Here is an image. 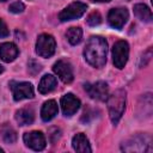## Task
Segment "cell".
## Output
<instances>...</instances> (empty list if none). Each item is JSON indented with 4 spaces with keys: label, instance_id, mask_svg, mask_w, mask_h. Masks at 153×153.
Here are the masks:
<instances>
[{
    "label": "cell",
    "instance_id": "f546056e",
    "mask_svg": "<svg viewBox=\"0 0 153 153\" xmlns=\"http://www.w3.org/2000/svg\"><path fill=\"white\" fill-rule=\"evenodd\" d=\"M0 1H6V0H0Z\"/></svg>",
    "mask_w": 153,
    "mask_h": 153
},
{
    "label": "cell",
    "instance_id": "52a82bcc",
    "mask_svg": "<svg viewBox=\"0 0 153 153\" xmlns=\"http://www.w3.org/2000/svg\"><path fill=\"white\" fill-rule=\"evenodd\" d=\"M13 98L14 100H22V99H27L33 97V87L30 82H18V81H11L10 82Z\"/></svg>",
    "mask_w": 153,
    "mask_h": 153
},
{
    "label": "cell",
    "instance_id": "4fadbf2b",
    "mask_svg": "<svg viewBox=\"0 0 153 153\" xmlns=\"http://www.w3.org/2000/svg\"><path fill=\"white\" fill-rule=\"evenodd\" d=\"M18 48L12 42H6L0 44V57L5 62H12L18 56Z\"/></svg>",
    "mask_w": 153,
    "mask_h": 153
},
{
    "label": "cell",
    "instance_id": "5b68a950",
    "mask_svg": "<svg viewBox=\"0 0 153 153\" xmlns=\"http://www.w3.org/2000/svg\"><path fill=\"white\" fill-rule=\"evenodd\" d=\"M129 55V45L126 41H117L114 44L112 48V57H114V65L117 68H123L128 61Z\"/></svg>",
    "mask_w": 153,
    "mask_h": 153
},
{
    "label": "cell",
    "instance_id": "30bf717a",
    "mask_svg": "<svg viewBox=\"0 0 153 153\" xmlns=\"http://www.w3.org/2000/svg\"><path fill=\"white\" fill-rule=\"evenodd\" d=\"M53 71L56 73V75L66 84H69L73 81V68L71 66V63L66 60H59L57 62L54 63L53 66Z\"/></svg>",
    "mask_w": 153,
    "mask_h": 153
},
{
    "label": "cell",
    "instance_id": "484cf974",
    "mask_svg": "<svg viewBox=\"0 0 153 153\" xmlns=\"http://www.w3.org/2000/svg\"><path fill=\"white\" fill-rule=\"evenodd\" d=\"M8 33H10V31H8V29H7L6 23H5L2 19H0V38L7 37Z\"/></svg>",
    "mask_w": 153,
    "mask_h": 153
},
{
    "label": "cell",
    "instance_id": "44dd1931",
    "mask_svg": "<svg viewBox=\"0 0 153 153\" xmlns=\"http://www.w3.org/2000/svg\"><path fill=\"white\" fill-rule=\"evenodd\" d=\"M86 20H87V24H88V25H91V26H97V25H99V24L102 23V16H100L99 12L94 11V12L90 13V16L87 17Z\"/></svg>",
    "mask_w": 153,
    "mask_h": 153
},
{
    "label": "cell",
    "instance_id": "7c38bea8",
    "mask_svg": "<svg viewBox=\"0 0 153 153\" xmlns=\"http://www.w3.org/2000/svg\"><path fill=\"white\" fill-rule=\"evenodd\" d=\"M61 108L65 116L74 115L80 108V100L72 93H67L61 98Z\"/></svg>",
    "mask_w": 153,
    "mask_h": 153
},
{
    "label": "cell",
    "instance_id": "6da1fadb",
    "mask_svg": "<svg viewBox=\"0 0 153 153\" xmlns=\"http://www.w3.org/2000/svg\"><path fill=\"white\" fill-rule=\"evenodd\" d=\"M106 53H108V43L100 36H92L84 49V56L86 61L96 67L100 68L106 62Z\"/></svg>",
    "mask_w": 153,
    "mask_h": 153
},
{
    "label": "cell",
    "instance_id": "2e32d148",
    "mask_svg": "<svg viewBox=\"0 0 153 153\" xmlns=\"http://www.w3.org/2000/svg\"><path fill=\"white\" fill-rule=\"evenodd\" d=\"M16 120L19 126H29L35 120V112L31 108H23L16 112Z\"/></svg>",
    "mask_w": 153,
    "mask_h": 153
},
{
    "label": "cell",
    "instance_id": "8992f818",
    "mask_svg": "<svg viewBox=\"0 0 153 153\" xmlns=\"http://www.w3.org/2000/svg\"><path fill=\"white\" fill-rule=\"evenodd\" d=\"M86 4L76 1V2H72L69 6H67L65 10H62L59 13V19L61 22H68V20H73L76 18H80L85 12H86Z\"/></svg>",
    "mask_w": 153,
    "mask_h": 153
},
{
    "label": "cell",
    "instance_id": "9c48e42d",
    "mask_svg": "<svg viewBox=\"0 0 153 153\" xmlns=\"http://www.w3.org/2000/svg\"><path fill=\"white\" fill-rule=\"evenodd\" d=\"M23 140L25 142V145L33 149V151H42L45 148V137L43 135L42 131H30V133H25L23 136Z\"/></svg>",
    "mask_w": 153,
    "mask_h": 153
},
{
    "label": "cell",
    "instance_id": "d6986e66",
    "mask_svg": "<svg viewBox=\"0 0 153 153\" xmlns=\"http://www.w3.org/2000/svg\"><path fill=\"white\" fill-rule=\"evenodd\" d=\"M66 37L72 45H75L78 43H80V41L82 38V30L79 26H72L67 30Z\"/></svg>",
    "mask_w": 153,
    "mask_h": 153
},
{
    "label": "cell",
    "instance_id": "9a60e30c",
    "mask_svg": "<svg viewBox=\"0 0 153 153\" xmlns=\"http://www.w3.org/2000/svg\"><path fill=\"white\" fill-rule=\"evenodd\" d=\"M56 85H57L56 78L51 74H45L38 84V91L42 94H47V93L51 92L56 87Z\"/></svg>",
    "mask_w": 153,
    "mask_h": 153
},
{
    "label": "cell",
    "instance_id": "603a6c76",
    "mask_svg": "<svg viewBox=\"0 0 153 153\" xmlns=\"http://www.w3.org/2000/svg\"><path fill=\"white\" fill-rule=\"evenodd\" d=\"M24 8H25V6H24V4L20 2V1H16V2L11 4L10 7H8L10 12H12V13H20V12L24 11Z\"/></svg>",
    "mask_w": 153,
    "mask_h": 153
},
{
    "label": "cell",
    "instance_id": "ac0fdd59",
    "mask_svg": "<svg viewBox=\"0 0 153 153\" xmlns=\"http://www.w3.org/2000/svg\"><path fill=\"white\" fill-rule=\"evenodd\" d=\"M134 13L139 19L146 23L152 22V12L145 4H136L134 6Z\"/></svg>",
    "mask_w": 153,
    "mask_h": 153
},
{
    "label": "cell",
    "instance_id": "ba28073f",
    "mask_svg": "<svg viewBox=\"0 0 153 153\" xmlns=\"http://www.w3.org/2000/svg\"><path fill=\"white\" fill-rule=\"evenodd\" d=\"M85 90L92 99L105 100L108 98L109 87L105 81H97L93 84H85Z\"/></svg>",
    "mask_w": 153,
    "mask_h": 153
},
{
    "label": "cell",
    "instance_id": "e0dca14e",
    "mask_svg": "<svg viewBox=\"0 0 153 153\" xmlns=\"http://www.w3.org/2000/svg\"><path fill=\"white\" fill-rule=\"evenodd\" d=\"M72 146L76 152H81V153H86V152H91V147L88 143L87 137L82 134V133H78L73 140H72Z\"/></svg>",
    "mask_w": 153,
    "mask_h": 153
},
{
    "label": "cell",
    "instance_id": "f1b7e54d",
    "mask_svg": "<svg viewBox=\"0 0 153 153\" xmlns=\"http://www.w3.org/2000/svg\"><path fill=\"white\" fill-rule=\"evenodd\" d=\"M2 152H4V149H2V148H0V153H2Z\"/></svg>",
    "mask_w": 153,
    "mask_h": 153
},
{
    "label": "cell",
    "instance_id": "83f0119b",
    "mask_svg": "<svg viewBox=\"0 0 153 153\" xmlns=\"http://www.w3.org/2000/svg\"><path fill=\"white\" fill-rule=\"evenodd\" d=\"M2 71H4V68H2L1 66H0V73H2Z\"/></svg>",
    "mask_w": 153,
    "mask_h": 153
},
{
    "label": "cell",
    "instance_id": "cb8c5ba5",
    "mask_svg": "<svg viewBox=\"0 0 153 153\" xmlns=\"http://www.w3.org/2000/svg\"><path fill=\"white\" fill-rule=\"evenodd\" d=\"M151 59H152V48H148V49L142 54V57H141V61H140V67L147 66V63L151 61Z\"/></svg>",
    "mask_w": 153,
    "mask_h": 153
},
{
    "label": "cell",
    "instance_id": "7a4b0ae2",
    "mask_svg": "<svg viewBox=\"0 0 153 153\" xmlns=\"http://www.w3.org/2000/svg\"><path fill=\"white\" fill-rule=\"evenodd\" d=\"M108 110L112 123H117L126 109V91L120 88L108 96Z\"/></svg>",
    "mask_w": 153,
    "mask_h": 153
},
{
    "label": "cell",
    "instance_id": "3957f363",
    "mask_svg": "<svg viewBox=\"0 0 153 153\" xmlns=\"http://www.w3.org/2000/svg\"><path fill=\"white\" fill-rule=\"evenodd\" d=\"M124 152H149L152 149V140L148 135H135L122 143Z\"/></svg>",
    "mask_w": 153,
    "mask_h": 153
},
{
    "label": "cell",
    "instance_id": "7402d4cb",
    "mask_svg": "<svg viewBox=\"0 0 153 153\" xmlns=\"http://www.w3.org/2000/svg\"><path fill=\"white\" fill-rule=\"evenodd\" d=\"M27 67H29V73L32 74V75H36V74L42 69L41 65H39L37 61H35V60H30Z\"/></svg>",
    "mask_w": 153,
    "mask_h": 153
},
{
    "label": "cell",
    "instance_id": "8fae6325",
    "mask_svg": "<svg viewBox=\"0 0 153 153\" xmlns=\"http://www.w3.org/2000/svg\"><path fill=\"white\" fill-rule=\"evenodd\" d=\"M128 17H129V13H128L127 8H123V7L112 8V10H110V12L108 14V22L112 27L120 30L126 24Z\"/></svg>",
    "mask_w": 153,
    "mask_h": 153
},
{
    "label": "cell",
    "instance_id": "4316f807",
    "mask_svg": "<svg viewBox=\"0 0 153 153\" xmlns=\"http://www.w3.org/2000/svg\"><path fill=\"white\" fill-rule=\"evenodd\" d=\"M94 2H108V1H111V0H92Z\"/></svg>",
    "mask_w": 153,
    "mask_h": 153
},
{
    "label": "cell",
    "instance_id": "ffe728a7",
    "mask_svg": "<svg viewBox=\"0 0 153 153\" xmlns=\"http://www.w3.org/2000/svg\"><path fill=\"white\" fill-rule=\"evenodd\" d=\"M1 133H2V139H4V141L6 143H13V142H16V140H17V133H16V130L11 126H7V124L4 126Z\"/></svg>",
    "mask_w": 153,
    "mask_h": 153
},
{
    "label": "cell",
    "instance_id": "277c9868",
    "mask_svg": "<svg viewBox=\"0 0 153 153\" xmlns=\"http://www.w3.org/2000/svg\"><path fill=\"white\" fill-rule=\"evenodd\" d=\"M56 48L55 39L49 33H42L38 36L36 42V51L42 57H50L54 55Z\"/></svg>",
    "mask_w": 153,
    "mask_h": 153
},
{
    "label": "cell",
    "instance_id": "5bb4252c",
    "mask_svg": "<svg viewBox=\"0 0 153 153\" xmlns=\"http://www.w3.org/2000/svg\"><path fill=\"white\" fill-rule=\"evenodd\" d=\"M57 111H59V108H57V103L54 100V99H50V100H47L42 109H41V117L44 122H48L50 120H53L56 115H57Z\"/></svg>",
    "mask_w": 153,
    "mask_h": 153
},
{
    "label": "cell",
    "instance_id": "d4e9b609",
    "mask_svg": "<svg viewBox=\"0 0 153 153\" xmlns=\"http://www.w3.org/2000/svg\"><path fill=\"white\" fill-rule=\"evenodd\" d=\"M49 133H50L49 134V139H50L51 143H55L60 139V136H61V131H60L59 128H50Z\"/></svg>",
    "mask_w": 153,
    "mask_h": 153
}]
</instances>
